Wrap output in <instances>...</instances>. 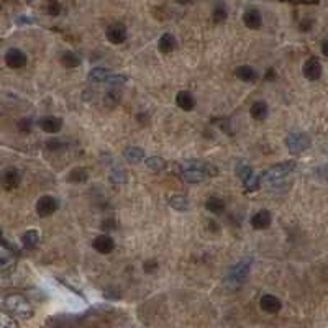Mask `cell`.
I'll return each mask as SVG.
<instances>
[{"label":"cell","instance_id":"6da1fadb","mask_svg":"<svg viewBox=\"0 0 328 328\" xmlns=\"http://www.w3.org/2000/svg\"><path fill=\"white\" fill-rule=\"evenodd\" d=\"M4 308L9 313L15 315V317H20V318H30L33 315L31 304L23 297V295H18V294L7 295L4 299Z\"/></svg>","mask_w":328,"mask_h":328},{"label":"cell","instance_id":"7a4b0ae2","mask_svg":"<svg viewBox=\"0 0 328 328\" xmlns=\"http://www.w3.org/2000/svg\"><path fill=\"white\" fill-rule=\"evenodd\" d=\"M215 174H216V169L212 164H200V162H194L192 166H186L182 171L184 181L187 182H202L208 176H215Z\"/></svg>","mask_w":328,"mask_h":328},{"label":"cell","instance_id":"3957f363","mask_svg":"<svg viewBox=\"0 0 328 328\" xmlns=\"http://www.w3.org/2000/svg\"><path fill=\"white\" fill-rule=\"evenodd\" d=\"M253 258H243L238 261L233 267H230V271L227 274V282L230 286H240L246 281L249 269H251Z\"/></svg>","mask_w":328,"mask_h":328},{"label":"cell","instance_id":"277c9868","mask_svg":"<svg viewBox=\"0 0 328 328\" xmlns=\"http://www.w3.org/2000/svg\"><path fill=\"white\" fill-rule=\"evenodd\" d=\"M295 169V161H286V162H279L271 166L264 174H262L259 179L261 182H276L281 181L282 177H286L289 173H292Z\"/></svg>","mask_w":328,"mask_h":328},{"label":"cell","instance_id":"5b68a950","mask_svg":"<svg viewBox=\"0 0 328 328\" xmlns=\"http://www.w3.org/2000/svg\"><path fill=\"white\" fill-rule=\"evenodd\" d=\"M310 144H312L310 136L305 133H291L286 138V146L292 153H302V151L310 148Z\"/></svg>","mask_w":328,"mask_h":328},{"label":"cell","instance_id":"8992f818","mask_svg":"<svg viewBox=\"0 0 328 328\" xmlns=\"http://www.w3.org/2000/svg\"><path fill=\"white\" fill-rule=\"evenodd\" d=\"M58 207H59V203L54 197L43 195V197H39V200L36 202V213L44 218V216H49V215L54 213Z\"/></svg>","mask_w":328,"mask_h":328},{"label":"cell","instance_id":"52a82bcc","mask_svg":"<svg viewBox=\"0 0 328 328\" xmlns=\"http://www.w3.org/2000/svg\"><path fill=\"white\" fill-rule=\"evenodd\" d=\"M26 61H28V58H26L25 52L22 49H18V48H10L9 51L5 52V63L12 69L23 68V66L26 64Z\"/></svg>","mask_w":328,"mask_h":328},{"label":"cell","instance_id":"ba28073f","mask_svg":"<svg viewBox=\"0 0 328 328\" xmlns=\"http://www.w3.org/2000/svg\"><path fill=\"white\" fill-rule=\"evenodd\" d=\"M107 39L110 43L114 44H122L125 39H127V28H125V25L117 22V23H112L108 28H107Z\"/></svg>","mask_w":328,"mask_h":328},{"label":"cell","instance_id":"9c48e42d","mask_svg":"<svg viewBox=\"0 0 328 328\" xmlns=\"http://www.w3.org/2000/svg\"><path fill=\"white\" fill-rule=\"evenodd\" d=\"M259 307L266 313H278L282 308V302L272 294H264L259 300Z\"/></svg>","mask_w":328,"mask_h":328},{"label":"cell","instance_id":"30bf717a","mask_svg":"<svg viewBox=\"0 0 328 328\" xmlns=\"http://www.w3.org/2000/svg\"><path fill=\"white\" fill-rule=\"evenodd\" d=\"M321 64L317 58H310L307 59L304 64V76L308 79V81H318L321 76Z\"/></svg>","mask_w":328,"mask_h":328},{"label":"cell","instance_id":"8fae6325","mask_svg":"<svg viewBox=\"0 0 328 328\" xmlns=\"http://www.w3.org/2000/svg\"><path fill=\"white\" fill-rule=\"evenodd\" d=\"M243 23H245V26L249 30H259L261 25H262V18H261L259 10L248 9L245 13H243Z\"/></svg>","mask_w":328,"mask_h":328},{"label":"cell","instance_id":"7c38bea8","mask_svg":"<svg viewBox=\"0 0 328 328\" xmlns=\"http://www.w3.org/2000/svg\"><path fill=\"white\" fill-rule=\"evenodd\" d=\"M271 213L267 212V210H259L258 213H254L253 215V218H251V227L254 230H266L271 227Z\"/></svg>","mask_w":328,"mask_h":328},{"label":"cell","instance_id":"4fadbf2b","mask_svg":"<svg viewBox=\"0 0 328 328\" xmlns=\"http://www.w3.org/2000/svg\"><path fill=\"white\" fill-rule=\"evenodd\" d=\"M39 128L46 133H58L63 128V120L58 117H44L39 120Z\"/></svg>","mask_w":328,"mask_h":328},{"label":"cell","instance_id":"5bb4252c","mask_svg":"<svg viewBox=\"0 0 328 328\" xmlns=\"http://www.w3.org/2000/svg\"><path fill=\"white\" fill-rule=\"evenodd\" d=\"M94 248L97 249L98 253H102V254H108L114 251V248H115V241L110 238L108 235H100V236H97V238L94 240Z\"/></svg>","mask_w":328,"mask_h":328},{"label":"cell","instance_id":"9a60e30c","mask_svg":"<svg viewBox=\"0 0 328 328\" xmlns=\"http://www.w3.org/2000/svg\"><path fill=\"white\" fill-rule=\"evenodd\" d=\"M20 179H22V177H20V173L17 169H7L2 177V186L5 190H13L18 187Z\"/></svg>","mask_w":328,"mask_h":328},{"label":"cell","instance_id":"2e32d148","mask_svg":"<svg viewBox=\"0 0 328 328\" xmlns=\"http://www.w3.org/2000/svg\"><path fill=\"white\" fill-rule=\"evenodd\" d=\"M176 102H177V107L182 108L184 112H190L195 107V100H194V95L190 94L187 90H181L177 92L176 95Z\"/></svg>","mask_w":328,"mask_h":328},{"label":"cell","instance_id":"e0dca14e","mask_svg":"<svg viewBox=\"0 0 328 328\" xmlns=\"http://www.w3.org/2000/svg\"><path fill=\"white\" fill-rule=\"evenodd\" d=\"M177 46V41L174 35H171V33H164V35L159 38V41H157V48H159L161 52H173Z\"/></svg>","mask_w":328,"mask_h":328},{"label":"cell","instance_id":"ac0fdd59","mask_svg":"<svg viewBox=\"0 0 328 328\" xmlns=\"http://www.w3.org/2000/svg\"><path fill=\"white\" fill-rule=\"evenodd\" d=\"M235 76L245 82H254L258 79V72L253 68H249V66H240V68L235 69Z\"/></svg>","mask_w":328,"mask_h":328},{"label":"cell","instance_id":"d6986e66","mask_svg":"<svg viewBox=\"0 0 328 328\" xmlns=\"http://www.w3.org/2000/svg\"><path fill=\"white\" fill-rule=\"evenodd\" d=\"M15 266V258H13V251L10 253L9 248L2 246V254H0V267H2V272H9L10 269Z\"/></svg>","mask_w":328,"mask_h":328},{"label":"cell","instance_id":"ffe728a7","mask_svg":"<svg viewBox=\"0 0 328 328\" xmlns=\"http://www.w3.org/2000/svg\"><path fill=\"white\" fill-rule=\"evenodd\" d=\"M123 156L128 162L138 164V162H141L144 159V151L141 148H138V146H131V148H127L123 151Z\"/></svg>","mask_w":328,"mask_h":328},{"label":"cell","instance_id":"44dd1931","mask_svg":"<svg viewBox=\"0 0 328 328\" xmlns=\"http://www.w3.org/2000/svg\"><path fill=\"white\" fill-rule=\"evenodd\" d=\"M249 114H251V117L254 118V120H264V118L267 117V105L266 102H254L251 105V110H249Z\"/></svg>","mask_w":328,"mask_h":328},{"label":"cell","instance_id":"7402d4cb","mask_svg":"<svg viewBox=\"0 0 328 328\" xmlns=\"http://www.w3.org/2000/svg\"><path fill=\"white\" fill-rule=\"evenodd\" d=\"M87 179H89V173H87V169H84V168H76L68 174V181L72 184H79V182L82 184Z\"/></svg>","mask_w":328,"mask_h":328},{"label":"cell","instance_id":"603a6c76","mask_svg":"<svg viewBox=\"0 0 328 328\" xmlns=\"http://www.w3.org/2000/svg\"><path fill=\"white\" fill-rule=\"evenodd\" d=\"M205 208L210 210L212 213H222L225 210V202L218 199V197H208L205 202Z\"/></svg>","mask_w":328,"mask_h":328},{"label":"cell","instance_id":"cb8c5ba5","mask_svg":"<svg viewBox=\"0 0 328 328\" xmlns=\"http://www.w3.org/2000/svg\"><path fill=\"white\" fill-rule=\"evenodd\" d=\"M38 240H39V235L36 230H28L23 236H22V243H23V246L25 248H28V249H33L36 245H38Z\"/></svg>","mask_w":328,"mask_h":328},{"label":"cell","instance_id":"d4e9b609","mask_svg":"<svg viewBox=\"0 0 328 328\" xmlns=\"http://www.w3.org/2000/svg\"><path fill=\"white\" fill-rule=\"evenodd\" d=\"M112 72L108 69H103V68H95L90 71L89 79L92 82H107V79L110 77Z\"/></svg>","mask_w":328,"mask_h":328},{"label":"cell","instance_id":"484cf974","mask_svg":"<svg viewBox=\"0 0 328 328\" xmlns=\"http://www.w3.org/2000/svg\"><path fill=\"white\" fill-rule=\"evenodd\" d=\"M169 205L173 208H176V210H181V212H184V210H189L190 203H189V200L186 199V197L174 195V197H171V199H169Z\"/></svg>","mask_w":328,"mask_h":328},{"label":"cell","instance_id":"4316f807","mask_svg":"<svg viewBox=\"0 0 328 328\" xmlns=\"http://www.w3.org/2000/svg\"><path fill=\"white\" fill-rule=\"evenodd\" d=\"M144 166H146L148 169L151 171H162L164 168H166V161L162 159V157H157V156H153V157H148L146 161H144Z\"/></svg>","mask_w":328,"mask_h":328},{"label":"cell","instance_id":"83f0119b","mask_svg":"<svg viewBox=\"0 0 328 328\" xmlns=\"http://www.w3.org/2000/svg\"><path fill=\"white\" fill-rule=\"evenodd\" d=\"M61 63H63V66H66V68H77V66L81 64V59H79L74 52L66 51L61 56Z\"/></svg>","mask_w":328,"mask_h":328},{"label":"cell","instance_id":"f1b7e54d","mask_svg":"<svg viewBox=\"0 0 328 328\" xmlns=\"http://www.w3.org/2000/svg\"><path fill=\"white\" fill-rule=\"evenodd\" d=\"M228 17V12L225 9V5H216L215 9H213V13H212V18H213V22L215 23H222V22H225Z\"/></svg>","mask_w":328,"mask_h":328},{"label":"cell","instance_id":"f546056e","mask_svg":"<svg viewBox=\"0 0 328 328\" xmlns=\"http://www.w3.org/2000/svg\"><path fill=\"white\" fill-rule=\"evenodd\" d=\"M61 4L58 2V0H48V5H46V12H48V15L51 17H58L59 13H61Z\"/></svg>","mask_w":328,"mask_h":328},{"label":"cell","instance_id":"4dcf8cb0","mask_svg":"<svg viewBox=\"0 0 328 328\" xmlns=\"http://www.w3.org/2000/svg\"><path fill=\"white\" fill-rule=\"evenodd\" d=\"M0 328H20V326H18L15 318L10 317V315L4 313L2 317H0Z\"/></svg>","mask_w":328,"mask_h":328},{"label":"cell","instance_id":"1f68e13d","mask_svg":"<svg viewBox=\"0 0 328 328\" xmlns=\"http://www.w3.org/2000/svg\"><path fill=\"white\" fill-rule=\"evenodd\" d=\"M125 82H127V77L120 76V74H114V72H112L110 77L107 79V84L112 85V87H120V85H123Z\"/></svg>","mask_w":328,"mask_h":328},{"label":"cell","instance_id":"d6a6232c","mask_svg":"<svg viewBox=\"0 0 328 328\" xmlns=\"http://www.w3.org/2000/svg\"><path fill=\"white\" fill-rule=\"evenodd\" d=\"M112 181L114 182H125L127 181V176H125L123 169H114V173H112Z\"/></svg>","mask_w":328,"mask_h":328},{"label":"cell","instance_id":"836d02e7","mask_svg":"<svg viewBox=\"0 0 328 328\" xmlns=\"http://www.w3.org/2000/svg\"><path fill=\"white\" fill-rule=\"evenodd\" d=\"M281 2H287L294 5H317L320 0H281Z\"/></svg>","mask_w":328,"mask_h":328},{"label":"cell","instance_id":"e575fe53","mask_svg":"<svg viewBox=\"0 0 328 328\" xmlns=\"http://www.w3.org/2000/svg\"><path fill=\"white\" fill-rule=\"evenodd\" d=\"M143 267H144V271H146V272H153L154 269L157 267V262H154V261H146V262L143 264Z\"/></svg>","mask_w":328,"mask_h":328},{"label":"cell","instance_id":"d590c367","mask_svg":"<svg viewBox=\"0 0 328 328\" xmlns=\"http://www.w3.org/2000/svg\"><path fill=\"white\" fill-rule=\"evenodd\" d=\"M299 28L302 31H308V30L312 28V20H302L300 25H299Z\"/></svg>","mask_w":328,"mask_h":328},{"label":"cell","instance_id":"8d00e7d4","mask_svg":"<svg viewBox=\"0 0 328 328\" xmlns=\"http://www.w3.org/2000/svg\"><path fill=\"white\" fill-rule=\"evenodd\" d=\"M30 125H31L30 120H22L18 123V128H20V131H30Z\"/></svg>","mask_w":328,"mask_h":328},{"label":"cell","instance_id":"74e56055","mask_svg":"<svg viewBox=\"0 0 328 328\" xmlns=\"http://www.w3.org/2000/svg\"><path fill=\"white\" fill-rule=\"evenodd\" d=\"M317 174L321 177V179H328V166H321V168L317 171Z\"/></svg>","mask_w":328,"mask_h":328},{"label":"cell","instance_id":"f35d334b","mask_svg":"<svg viewBox=\"0 0 328 328\" xmlns=\"http://www.w3.org/2000/svg\"><path fill=\"white\" fill-rule=\"evenodd\" d=\"M321 52L328 58V39H325V41L321 43Z\"/></svg>","mask_w":328,"mask_h":328},{"label":"cell","instance_id":"ab89813d","mask_svg":"<svg viewBox=\"0 0 328 328\" xmlns=\"http://www.w3.org/2000/svg\"><path fill=\"white\" fill-rule=\"evenodd\" d=\"M192 2H194V0H177V4H181V5H189Z\"/></svg>","mask_w":328,"mask_h":328}]
</instances>
